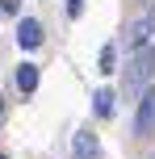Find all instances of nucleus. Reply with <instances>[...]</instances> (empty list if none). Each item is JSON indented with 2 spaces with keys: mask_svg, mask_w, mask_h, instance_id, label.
Returning a JSON list of instances; mask_svg holds the SVG:
<instances>
[{
  "mask_svg": "<svg viewBox=\"0 0 155 159\" xmlns=\"http://www.w3.org/2000/svg\"><path fill=\"white\" fill-rule=\"evenodd\" d=\"M151 75H155V46H151V42L130 46V59H126V84H122L126 101H134V96L151 84Z\"/></svg>",
  "mask_w": 155,
  "mask_h": 159,
  "instance_id": "1",
  "label": "nucleus"
},
{
  "mask_svg": "<svg viewBox=\"0 0 155 159\" xmlns=\"http://www.w3.org/2000/svg\"><path fill=\"white\" fill-rule=\"evenodd\" d=\"M134 134L151 138L155 134V88H143L139 92V117H134Z\"/></svg>",
  "mask_w": 155,
  "mask_h": 159,
  "instance_id": "2",
  "label": "nucleus"
},
{
  "mask_svg": "<svg viewBox=\"0 0 155 159\" xmlns=\"http://www.w3.org/2000/svg\"><path fill=\"white\" fill-rule=\"evenodd\" d=\"M151 38H155V4L126 25V46H143V42H151Z\"/></svg>",
  "mask_w": 155,
  "mask_h": 159,
  "instance_id": "3",
  "label": "nucleus"
},
{
  "mask_svg": "<svg viewBox=\"0 0 155 159\" xmlns=\"http://www.w3.org/2000/svg\"><path fill=\"white\" fill-rule=\"evenodd\" d=\"M17 46L21 50H38L42 46V25L34 21V17H21V25H17Z\"/></svg>",
  "mask_w": 155,
  "mask_h": 159,
  "instance_id": "4",
  "label": "nucleus"
},
{
  "mask_svg": "<svg viewBox=\"0 0 155 159\" xmlns=\"http://www.w3.org/2000/svg\"><path fill=\"white\" fill-rule=\"evenodd\" d=\"M75 159H101V147H97V138L92 134H75Z\"/></svg>",
  "mask_w": 155,
  "mask_h": 159,
  "instance_id": "5",
  "label": "nucleus"
},
{
  "mask_svg": "<svg viewBox=\"0 0 155 159\" xmlns=\"http://www.w3.org/2000/svg\"><path fill=\"white\" fill-rule=\"evenodd\" d=\"M17 88H21V92H34V88H38V67H34V63L17 67Z\"/></svg>",
  "mask_w": 155,
  "mask_h": 159,
  "instance_id": "6",
  "label": "nucleus"
},
{
  "mask_svg": "<svg viewBox=\"0 0 155 159\" xmlns=\"http://www.w3.org/2000/svg\"><path fill=\"white\" fill-rule=\"evenodd\" d=\"M92 109H97V117H109V113H113V92L101 88V92L92 96Z\"/></svg>",
  "mask_w": 155,
  "mask_h": 159,
  "instance_id": "7",
  "label": "nucleus"
},
{
  "mask_svg": "<svg viewBox=\"0 0 155 159\" xmlns=\"http://www.w3.org/2000/svg\"><path fill=\"white\" fill-rule=\"evenodd\" d=\"M97 71L101 75H113L117 71V46H105V50H101V67H97Z\"/></svg>",
  "mask_w": 155,
  "mask_h": 159,
  "instance_id": "8",
  "label": "nucleus"
},
{
  "mask_svg": "<svg viewBox=\"0 0 155 159\" xmlns=\"http://www.w3.org/2000/svg\"><path fill=\"white\" fill-rule=\"evenodd\" d=\"M21 8V0H0V13H17Z\"/></svg>",
  "mask_w": 155,
  "mask_h": 159,
  "instance_id": "9",
  "label": "nucleus"
},
{
  "mask_svg": "<svg viewBox=\"0 0 155 159\" xmlns=\"http://www.w3.org/2000/svg\"><path fill=\"white\" fill-rule=\"evenodd\" d=\"M67 13H71V17H80V13H84V0H67Z\"/></svg>",
  "mask_w": 155,
  "mask_h": 159,
  "instance_id": "10",
  "label": "nucleus"
},
{
  "mask_svg": "<svg viewBox=\"0 0 155 159\" xmlns=\"http://www.w3.org/2000/svg\"><path fill=\"white\" fill-rule=\"evenodd\" d=\"M0 159H4V155H0Z\"/></svg>",
  "mask_w": 155,
  "mask_h": 159,
  "instance_id": "11",
  "label": "nucleus"
}]
</instances>
